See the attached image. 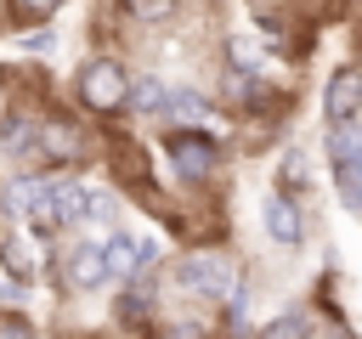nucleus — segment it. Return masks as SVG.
Segmentation results:
<instances>
[{
    "mask_svg": "<svg viewBox=\"0 0 362 339\" xmlns=\"http://www.w3.org/2000/svg\"><path fill=\"white\" fill-rule=\"evenodd\" d=\"M74 90H79V102H85L90 113H124V107H130V73H124L113 56H90V62L79 68Z\"/></svg>",
    "mask_w": 362,
    "mask_h": 339,
    "instance_id": "f257e3e1",
    "label": "nucleus"
},
{
    "mask_svg": "<svg viewBox=\"0 0 362 339\" xmlns=\"http://www.w3.org/2000/svg\"><path fill=\"white\" fill-rule=\"evenodd\" d=\"M328 164H334V186H339L345 209L362 215V130L356 124H334L328 130Z\"/></svg>",
    "mask_w": 362,
    "mask_h": 339,
    "instance_id": "f03ea898",
    "label": "nucleus"
},
{
    "mask_svg": "<svg viewBox=\"0 0 362 339\" xmlns=\"http://www.w3.org/2000/svg\"><path fill=\"white\" fill-rule=\"evenodd\" d=\"M175 277H181L198 299H226V294H238V271H232V260L215 254V249L181 254V260H175Z\"/></svg>",
    "mask_w": 362,
    "mask_h": 339,
    "instance_id": "7ed1b4c3",
    "label": "nucleus"
},
{
    "mask_svg": "<svg viewBox=\"0 0 362 339\" xmlns=\"http://www.w3.org/2000/svg\"><path fill=\"white\" fill-rule=\"evenodd\" d=\"M170 164H175V175L181 181H209L215 170H221V147H215V136H204V130H175L170 136Z\"/></svg>",
    "mask_w": 362,
    "mask_h": 339,
    "instance_id": "20e7f679",
    "label": "nucleus"
},
{
    "mask_svg": "<svg viewBox=\"0 0 362 339\" xmlns=\"http://www.w3.org/2000/svg\"><path fill=\"white\" fill-rule=\"evenodd\" d=\"M322 113H328V130L334 124H356V113H362V68H334L328 73V85H322Z\"/></svg>",
    "mask_w": 362,
    "mask_h": 339,
    "instance_id": "39448f33",
    "label": "nucleus"
},
{
    "mask_svg": "<svg viewBox=\"0 0 362 339\" xmlns=\"http://www.w3.org/2000/svg\"><path fill=\"white\" fill-rule=\"evenodd\" d=\"M102 249H107V277H130V282H136V271H147L158 260V237H147V232L141 237L136 232H113Z\"/></svg>",
    "mask_w": 362,
    "mask_h": 339,
    "instance_id": "423d86ee",
    "label": "nucleus"
},
{
    "mask_svg": "<svg viewBox=\"0 0 362 339\" xmlns=\"http://www.w3.org/2000/svg\"><path fill=\"white\" fill-rule=\"evenodd\" d=\"M260 220H266L272 243H283V249H300L305 226H300V209H294V198H288V192H272V198L260 203Z\"/></svg>",
    "mask_w": 362,
    "mask_h": 339,
    "instance_id": "0eeeda50",
    "label": "nucleus"
},
{
    "mask_svg": "<svg viewBox=\"0 0 362 339\" xmlns=\"http://www.w3.org/2000/svg\"><path fill=\"white\" fill-rule=\"evenodd\" d=\"M107 282V249L102 243H74V254H68V288H102Z\"/></svg>",
    "mask_w": 362,
    "mask_h": 339,
    "instance_id": "6e6552de",
    "label": "nucleus"
},
{
    "mask_svg": "<svg viewBox=\"0 0 362 339\" xmlns=\"http://www.w3.org/2000/svg\"><path fill=\"white\" fill-rule=\"evenodd\" d=\"M40 136H45V124H40V119H28V113H11V119L0 124V153H11V158H28V153H40Z\"/></svg>",
    "mask_w": 362,
    "mask_h": 339,
    "instance_id": "1a4fd4ad",
    "label": "nucleus"
},
{
    "mask_svg": "<svg viewBox=\"0 0 362 339\" xmlns=\"http://www.w3.org/2000/svg\"><path fill=\"white\" fill-rule=\"evenodd\" d=\"M51 209H57V226H79L90 215V192L74 186V181H62V186H51Z\"/></svg>",
    "mask_w": 362,
    "mask_h": 339,
    "instance_id": "9d476101",
    "label": "nucleus"
},
{
    "mask_svg": "<svg viewBox=\"0 0 362 339\" xmlns=\"http://www.w3.org/2000/svg\"><path fill=\"white\" fill-rule=\"evenodd\" d=\"M130 107H136V113H164V107H170V90H164L153 73H141V79H130Z\"/></svg>",
    "mask_w": 362,
    "mask_h": 339,
    "instance_id": "9b49d317",
    "label": "nucleus"
},
{
    "mask_svg": "<svg viewBox=\"0 0 362 339\" xmlns=\"http://www.w3.org/2000/svg\"><path fill=\"white\" fill-rule=\"evenodd\" d=\"M260 339H311V316L305 311H283L260 328Z\"/></svg>",
    "mask_w": 362,
    "mask_h": 339,
    "instance_id": "f8f14e48",
    "label": "nucleus"
},
{
    "mask_svg": "<svg viewBox=\"0 0 362 339\" xmlns=\"http://www.w3.org/2000/svg\"><path fill=\"white\" fill-rule=\"evenodd\" d=\"M226 56H232V68H238L243 79H249V73H266V56H260L243 34H232V40H226Z\"/></svg>",
    "mask_w": 362,
    "mask_h": 339,
    "instance_id": "ddd939ff",
    "label": "nucleus"
},
{
    "mask_svg": "<svg viewBox=\"0 0 362 339\" xmlns=\"http://www.w3.org/2000/svg\"><path fill=\"white\" fill-rule=\"evenodd\" d=\"M124 11H130L136 23H153V28H158V23L175 17V0H124Z\"/></svg>",
    "mask_w": 362,
    "mask_h": 339,
    "instance_id": "4468645a",
    "label": "nucleus"
},
{
    "mask_svg": "<svg viewBox=\"0 0 362 339\" xmlns=\"http://www.w3.org/2000/svg\"><path fill=\"white\" fill-rule=\"evenodd\" d=\"M164 113H175V119H198V113H209V102L198 96V90H170V107Z\"/></svg>",
    "mask_w": 362,
    "mask_h": 339,
    "instance_id": "2eb2a0df",
    "label": "nucleus"
},
{
    "mask_svg": "<svg viewBox=\"0 0 362 339\" xmlns=\"http://www.w3.org/2000/svg\"><path fill=\"white\" fill-rule=\"evenodd\" d=\"M277 175H283V186H305V153H283Z\"/></svg>",
    "mask_w": 362,
    "mask_h": 339,
    "instance_id": "dca6fc26",
    "label": "nucleus"
},
{
    "mask_svg": "<svg viewBox=\"0 0 362 339\" xmlns=\"http://www.w3.org/2000/svg\"><path fill=\"white\" fill-rule=\"evenodd\" d=\"M0 339H40V333H34V322H23V316H0Z\"/></svg>",
    "mask_w": 362,
    "mask_h": 339,
    "instance_id": "f3484780",
    "label": "nucleus"
},
{
    "mask_svg": "<svg viewBox=\"0 0 362 339\" xmlns=\"http://www.w3.org/2000/svg\"><path fill=\"white\" fill-rule=\"evenodd\" d=\"M11 6H17L23 17H51V11H57V6H68V0H11Z\"/></svg>",
    "mask_w": 362,
    "mask_h": 339,
    "instance_id": "a211bd4d",
    "label": "nucleus"
}]
</instances>
